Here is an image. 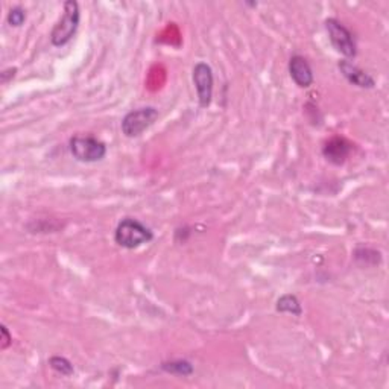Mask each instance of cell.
Here are the masks:
<instances>
[{"instance_id":"1","label":"cell","mask_w":389,"mask_h":389,"mask_svg":"<svg viewBox=\"0 0 389 389\" xmlns=\"http://www.w3.org/2000/svg\"><path fill=\"white\" fill-rule=\"evenodd\" d=\"M154 239L152 231L146 226H143L137 219L126 218L119 222V226L114 231V241L119 246L126 250L139 248L143 243L151 242Z\"/></svg>"},{"instance_id":"2","label":"cell","mask_w":389,"mask_h":389,"mask_svg":"<svg viewBox=\"0 0 389 389\" xmlns=\"http://www.w3.org/2000/svg\"><path fill=\"white\" fill-rule=\"evenodd\" d=\"M79 20H81V11L78 2H74V0H67L64 3L63 17L59 19L55 28L52 29L50 34L52 44L59 48L69 43L78 31Z\"/></svg>"},{"instance_id":"3","label":"cell","mask_w":389,"mask_h":389,"mask_svg":"<svg viewBox=\"0 0 389 389\" xmlns=\"http://www.w3.org/2000/svg\"><path fill=\"white\" fill-rule=\"evenodd\" d=\"M70 152L79 161L94 163L107 155V146L94 137L77 136L70 140Z\"/></svg>"},{"instance_id":"4","label":"cell","mask_w":389,"mask_h":389,"mask_svg":"<svg viewBox=\"0 0 389 389\" xmlns=\"http://www.w3.org/2000/svg\"><path fill=\"white\" fill-rule=\"evenodd\" d=\"M157 119H159V110H155L154 107H143L130 111L122 121V132L126 137H137L146 131Z\"/></svg>"},{"instance_id":"5","label":"cell","mask_w":389,"mask_h":389,"mask_svg":"<svg viewBox=\"0 0 389 389\" xmlns=\"http://www.w3.org/2000/svg\"><path fill=\"white\" fill-rule=\"evenodd\" d=\"M326 29L333 48L338 50L339 54H342L346 58L356 57L357 50H356V41L353 39V34H351L341 21H338L336 19H328L326 20Z\"/></svg>"},{"instance_id":"6","label":"cell","mask_w":389,"mask_h":389,"mask_svg":"<svg viewBox=\"0 0 389 389\" xmlns=\"http://www.w3.org/2000/svg\"><path fill=\"white\" fill-rule=\"evenodd\" d=\"M193 84L197 87L199 106L207 108L213 96V70L207 63H198L193 67Z\"/></svg>"},{"instance_id":"7","label":"cell","mask_w":389,"mask_h":389,"mask_svg":"<svg viewBox=\"0 0 389 389\" xmlns=\"http://www.w3.org/2000/svg\"><path fill=\"white\" fill-rule=\"evenodd\" d=\"M290 78L295 81V84L301 88H308L313 84V72L308 63V59L300 55H295L289 61Z\"/></svg>"},{"instance_id":"8","label":"cell","mask_w":389,"mask_h":389,"mask_svg":"<svg viewBox=\"0 0 389 389\" xmlns=\"http://www.w3.org/2000/svg\"><path fill=\"white\" fill-rule=\"evenodd\" d=\"M339 70L343 77H346V79L350 82V84H353L356 87L372 88L374 86H376V81H374L372 77H370L368 73L361 70L357 66L351 64L350 61H341Z\"/></svg>"},{"instance_id":"9","label":"cell","mask_w":389,"mask_h":389,"mask_svg":"<svg viewBox=\"0 0 389 389\" xmlns=\"http://www.w3.org/2000/svg\"><path fill=\"white\" fill-rule=\"evenodd\" d=\"M351 151V146L347 140L343 139H332L330 141H327L324 149H323V154L327 159V161H330L336 166H339V164H343V161L347 160V157Z\"/></svg>"},{"instance_id":"10","label":"cell","mask_w":389,"mask_h":389,"mask_svg":"<svg viewBox=\"0 0 389 389\" xmlns=\"http://www.w3.org/2000/svg\"><path fill=\"white\" fill-rule=\"evenodd\" d=\"M277 310L281 313H290L294 317H301L303 309L301 304L298 301V298L295 295H283L279 301H277Z\"/></svg>"},{"instance_id":"11","label":"cell","mask_w":389,"mask_h":389,"mask_svg":"<svg viewBox=\"0 0 389 389\" xmlns=\"http://www.w3.org/2000/svg\"><path fill=\"white\" fill-rule=\"evenodd\" d=\"M161 368L166 372L177 374V376H190L193 372V366L186 361H174V362L163 363Z\"/></svg>"},{"instance_id":"12","label":"cell","mask_w":389,"mask_h":389,"mask_svg":"<svg viewBox=\"0 0 389 389\" xmlns=\"http://www.w3.org/2000/svg\"><path fill=\"white\" fill-rule=\"evenodd\" d=\"M49 365L52 366V370H55L57 372L63 374V376H72L73 371H74L72 362L67 361L66 357H61V356L50 357Z\"/></svg>"},{"instance_id":"13","label":"cell","mask_w":389,"mask_h":389,"mask_svg":"<svg viewBox=\"0 0 389 389\" xmlns=\"http://www.w3.org/2000/svg\"><path fill=\"white\" fill-rule=\"evenodd\" d=\"M25 20H26V12L23 8H20V6L12 8L8 14V23L11 26H21L25 23Z\"/></svg>"},{"instance_id":"14","label":"cell","mask_w":389,"mask_h":389,"mask_svg":"<svg viewBox=\"0 0 389 389\" xmlns=\"http://www.w3.org/2000/svg\"><path fill=\"white\" fill-rule=\"evenodd\" d=\"M0 332H2V350H6V348L11 346L12 336L10 335L8 328H6L5 326H2V328H0Z\"/></svg>"}]
</instances>
